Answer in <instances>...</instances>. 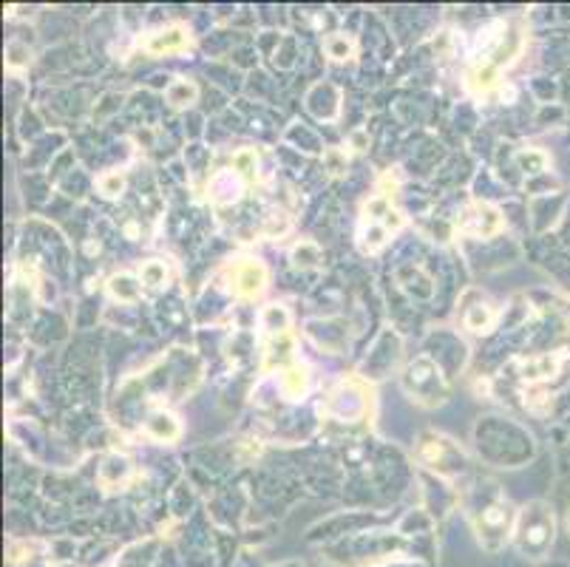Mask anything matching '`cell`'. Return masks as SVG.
I'll return each mask as SVG.
<instances>
[{"mask_svg": "<svg viewBox=\"0 0 570 567\" xmlns=\"http://www.w3.org/2000/svg\"><path fill=\"white\" fill-rule=\"evenodd\" d=\"M403 389H406V395H409L415 403H420V406H437V403H443V400L449 398L446 377H443L440 366H437L429 354L417 357V360L406 369V374H403Z\"/></svg>", "mask_w": 570, "mask_h": 567, "instance_id": "1", "label": "cell"}, {"mask_svg": "<svg viewBox=\"0 0 570 567\" xmlns=\"http://www.w3.org/2000/svg\"><path fill=\"white\" fill-rule=\"evenodd\" d=\"M553 542V519L542 505L522 508L519 525H516V544L525 553H545V547Z\"/></svg>", "mask_w": 570, "mask_h": 567, "instance_id": "2", "label": "cell"}, {"mask_svg": "<svg viewBox=\"0 0 570 567\" xmlns=\"http://www.w3.org/2000/svg\"><path fill=\"white\" fill-rule=\"evenodd\" d=\"M267 287V267L256 258H242L230 267V290L233 295L250 301V298H259Z\"/></svg>", "mask_w": 570, "mask_h": 567, "instance_id": "3", "label": "cell"}, {"mask_svg": "<svg viewBox=\"0 0 570 567\" xmlns=\"http://www.w3.org/2000/svg\"><path fill=\"white\" fill-rule=\"evenodd\" d=\"M194 37L184 26H167V29H159V32H150L145 40H142V49L153 57H162V54H182L184 49H190Z\"/></svg>", "mask_w": 570, "mask_h": 567, "instance_id": "4", "label": "cell"}, {"mask_svg": "<svg viewBox=\"0 0 570 567\" xmlns=\"http://www.w3.org/2000/svg\"><path fill=\"white\" fill-rule=\"evenodd\" d=\"M244 193V176L236 170V167H225V170H216L213 179H210V199L216 205H233L239 202Z\"/></svg>", "mask_w": 570, "mask_h": 567, "instance_id": "5", "label": "cell"}, {"mask_svg": "<svg viewBox=\"0 0 570 567\" xmlns=\"http://www.w3.org/2000/svg\"><path fill=\"white\" fill-rule=\"evenodd\" d=\"M460 227H463V233H468L474 239H491V236L499 233L502 216H499V210H494L488 205H477V208H471L465 213V219H463Z\"/></svg>", "mask_w": 570, "mask_h": 567, "instance_id": "6", "label": "cell"}, {"mask_svg": "<svg viewBox=\"0 0 570 567\" xmlns=\"http://www.w3.org/2000/svg\"><path fill=\"white\" fill-rule=\"evenodd\" d=\"M142 429H145L148 437H153V440H159V443H173V440L182 437V426H179V420H176L170 412H156V414H150Z\"/></svg>", "mask_w": 570, "mask_h": 567, "instance_id": "7", "label": "cell"}, {"mask_svg": "<svg viewBox=\"0 0 570 567\" xmlns=\"http://www.w3.org/2000/svg\"><path fill=\"white\" fill-rule=\"evenodd\" d=\"M309 389V371L301 363H292L287 369H281V392L290 400H301Z\"/></svg>", "mask_w": 570, "mask_h": 567, "instance_id": "8", "label": "cell"}, {"mask_svg": "<svg viewBox=\"0 0 570 567\" xmlns=\"http://www.w3.org/2000/svg\"><path fill=\"white\" fill-rule=\"evenodd\" d=\"M494 321H497V315H494V306H491L488 301H477V304H474V306H468V309H465V315H463L465 329H468V332H474V335L488 332V329L494 326Z\"/></svg>", "mask_w": 570, "mask_h": 567, "instance_id": "9", "label": "cell"}, {"mask_svg": "<svg viewBox=\"0 0 570 567\" xmlns=\"http://www.w3.org/2000/svg\"><path fill=\"white\" fill-rule=\"evenodd\" d=\"M196 97H199V88H196V83H194V80H173V83L167 85V91H165L167 105H170V108H176V111L190 108V105L196 102Z\"/></svg>", "mask_w": 570, "mask_h": 567, "instance_id": "10", "label": "cell"}, {"mask_svg": "<svg viewBox=\"0 0 570 567\" xmlns=\"http://www.w3.org/2000/svg\"><path fill=\"white\" fill-rule=\"evenodd\" d=\"M292 349H295V343H292V335H290V332L275 335V338H273V343L267 346V360H264V369H275V366L290 363V360H292ZM290 366H292V363H290ZM284 369H287V366H284Z\"/></svg>", "mask_w": 570, "mask_h": 567, "instance_id": "11", "label": "cell"}, {"mask_svg": "<svg viewBox=\"0 0 570 567\" xmlns=\"http://www.w3.org/2000/svg\"><path fill=\"white\" fill-rule=\"evenodd\" d=\"M108 292H111L114 298H119L122 304H133V301L139 298V284H136V278H131V275H114V278L108 281Z\"/></svg>", "mask_w": 570, "mask_h": 567, "instance_id": "12", "label": "cell"}, {"mask_svg": "<svg viewBox=\"0 0 570 567\" xmlns=\"http://www.w3.org/2000/svg\"><path fill=\"white\" fill-rule=\"evenodd\" d=\"M323 52H326L329 60H349L352 52H355V46H352V40L346 35L332 32V35L323 37Z\"/></svg>", "mask_w": 570, "mask_h": 567, "instance_id": "13", "label": "cell"}, {"mask_svg": "<svg viewBox=\"0 0 570 567\" xmlns=\"http://www.w3.org/2000/svg\"><path fill=\"white\" fill-rule=\"evenodd\" d=\"M556 369H559L556 360H550V357H533V360L522 363V377H525V381H545V377H550Z\"/></svg>", "mask_w": 570, "mask_h": 567, "instance_id": "14", "label": "cell"}, {"mask_svg": "<svg viewBox=\"0 0 570 567\" xmlns=\"http://www.w3.org/2000/svg\"><path fill=\"white\" fill-rule=\"evenodd\" d=\"M261 321H264V329H270L273 335L290 332V329H287V323H290V315H287V309H281L278 304L267 306V309L261 312Z\"/></svg>", "mask_w": 570, "mask_h": 567, "instance_id": "15", "label": "cell"}, {"mask_svg": "<svg viewBox=\"0 0 570 567\" xmlns=\"http://www.w3.org/2000/svg\"><path fill=\"white\" fill-rule=\"evenodd\" d=\"M165 281H167V270H165L162 261H145L139 267V284H145V287H162Z\"/></svg>", "mask_w": 570, "mask_h": 567, "instance_id": "16", "label": "cell"}, {"mask_svg": "<svg viewBox=\"0 0 570 567\" xmlns=\"http://www.w3.org/2000/svg\"><path fill=\"white\" fill-rule=\"evenodd\" d=\"M97 187H100V193H102V196L114 199V196H119V193H122L125 179H122V173H102V176L97 179Z\"/></svg>", "mask_w": 570, "mask_h": 567, "instance_id": "17", "label": "cell"}, {"mask_svg": "<svg viewBox=\"0 0 570 567\" xmlns=\"http://www.w3.org/2000/svg\"><path fill=\"white\" fill-rule=\"evenodd\" d=\"M292 261H295V267H312L321 261V250L315 244H298L292 250Z\"/></svg>", "mask_w": 570, "mask_h": 567, "instance_id": "18", "label": "cell"}, {"mask_svg": "<svg viewBox=\"0 0 570 567\" xmlns=\"http://www.w3.org/2000/svg\"><path fill=\"white\" fill-rule=\"evenodd\" d=\"M6 57H9V68H23V66H29L32 52H29L23 43H9Z\"/></svg>", "mask_w": 570, "mask_h": 567, "instance_id": "19", "label": "cell"}, {"mask_svg": "<svg viewBox=\"0 0 570 567\" xmlns=\"http://www.w3.org/2000/svg\"><path fill=\"white\" fill-rule=\"evenodd\" d=\"M233 167H236L239 173H253V170H256V150L244 148V150L233 153Z\"/></svg>", "mask_w": 570, "mask_h": 567, "instance_id": "20", "label": "cell"}, {"mask_svg": "<svg viewBox=\"0 0 570 567\" xmlns=\"http://www.w3.org/2000/svg\"><path fill=\"white\" fill-rule=\"evenodd\" d=\"M352 142L357 145V150H363V145H366V139H363V133L357 131V133H352Z\"/></svg>", "mask_w": 570, "mask_h": 567, "instance_id": "21", "label": "cell"}]
</instances>
